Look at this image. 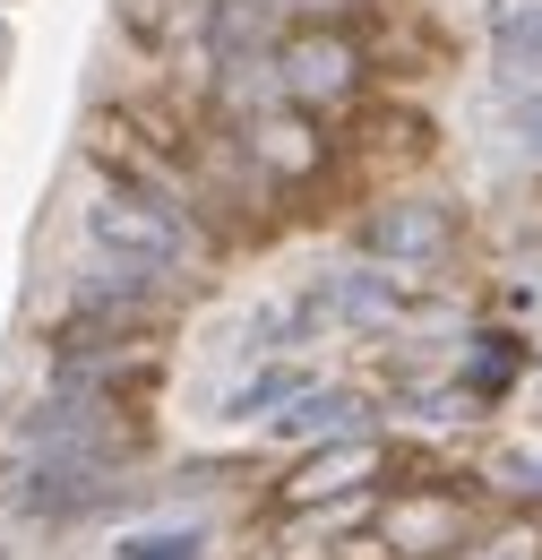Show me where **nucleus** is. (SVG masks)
I'll return each mask as SVG.
<instances>
[{"instance_id": "f257e3e1", "label": "nucleus", "mask_w": 542, "mask_h": 560, "mask_svg": "<svg viewBox=\"0 0 542 560\" xmlns=\"http://www.w3.org/2000/svg\"><path fill=\"white\" fill-rule=\"evenodd\" d=\"M275 70H284L293 104H344L362 86V52H353V35H337V26H293L275 44Z\"/></svg>"}, {"instance_id": "f03ea898", "label": "nucleus", "mask_w": 542, "mask_h": 560, "mask_svg": "<svg viewBox=\"0 0 542 560\" xmlns=\"http://www.w3.org/2000/svg\"><path fill=\"white\" fill-rule=\"evenodd\" d=\"M362 242H370V250H388V259H422V250H439V242H448V215L422 208V199H397V208H379L370 224H362Z\"/></svg>"}, {"instance_id": "7ed1b4c3", "label": "nucleus", "mask_w": 542, "mask_h": 560, "mask_svg": "<svg viewBox=\"0 0 542 560\" xmlns=\"http://www.w3.org/2000/svg\"><path fill=\"white\" fill-rule=\"evenodd\" d=\"M207 552V526H146L121 544V560H199Z\"/></svg>"}, {"instance_id": "20e7f679", "label": "nucleus", "mask_w": 542, "mask_h": 560, "mask_svg": "<svg viewBox=\"0 0 542 560\" xmlns=\"http://www.w3.org/2000/svg\"><path fill=\"white\" fill-rule=\"evenodd\" d=\"M499 52H508V70L542 78V9H526V18H508V35H499Z\"/></svg>"}, {"instance_id": "39448f33", "label": "nucleus", "mask_w": 542, "mask_h": 560, "mask_svg": "<svg viewBox=\"0 0 542 560\" xmlns=\"http://www.w3.org/2000/svg\"><path fill=\"white\" fill-rule=\"evenodd\" d=\"M353 397H302V415H284V431H337Z\"/></svg>"}]
</instances>
